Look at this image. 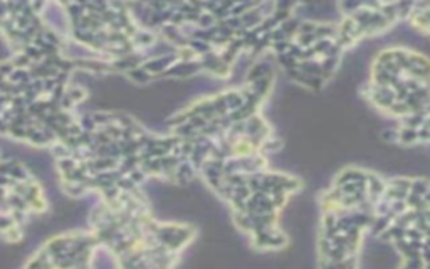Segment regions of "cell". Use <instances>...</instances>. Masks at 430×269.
I'll use <instances>...</instances> for the list:
<instances>
[{"mask_svg": "<svg viewBox=\"0 0 430 269\" xmlns=\"http://www.w3.org/2000/svg\"><path fill=\"white\" fill-rule=\"evenodd\" d=\"M251 241L259 251H279V249L287 246L286 232L281 231L278 225L254 232V234H251Z\"/></svg>", "mask_w": 430, "mask_h": 269, "instance_id": "6da1fadb", "label": "cell"}, {"mask_svg": "<svg viewBox=\"0 0 430 269\" xmlns=\"http://www.w3.org/2000/svg\"><path fill=\"white\" fill-rule=\"evenodd\" d=\"M366 177H368V170H363L358 167H346L334 177L333 187H340V185L345 184H366Z\"/></svg>", "mask_w": 430, "mask_h": 269, "instance_id": "7a4b0ae2", "label": "cell"}, {"mask_svg": "<svg viewBox=\"0 0 430 269\" xmlns=\"http://www.w3.org/2000/svg\"><path fill=\"white\" fill-rule=\"evenodd\" d=\"M397 143L404 146H415L419 145V130L405 128L398 126L397 128Z\"/></svg>", "mask_w": 430, "mask_h": 269, "instance_id": "3957f363", "label": "cell"}, {"mask_svg": "<svg viewBox=\"0 0 430 269\" xmlns=\"http://www.w3.org/2000/svg\"><path fill=\"white\" fill-rule=\"evenodd\" d=\"M282 140L278 136V134L271 133L269 136L266 138V140H262V143H260L259 146V153L260 155H264L267 158V155H272V153H278L282 150Z\"/></svg>", "mask_w": 430, "mask_h": 269, "instance_id": "277c9868", "label": "cell"}, {"mask_svg": "<svg viewBox=\"0 0 430 269\" xmlns=\"http://www.w3.org/2000/svg\"><path fill=\"white\" fill-rule=\"evenodd\" d=\"M430 185L425 177H412V184H410V193L419 197H429Z\"/></svg>", "mask_w": 430, "mask_h": 269, "instance_id": "5b68a950", "label": "cell"}, {"mask_svg": "<svg viewBox=\"0 0 430 269\" xmlns=\"http://www.w3.org/2000/svg\"><path fill=\"white\" fill-rule=\"evenodd\" d=\"M126 78L133 82H138V84H147V82H150L153 79L152 74H148L141 66L135 67V69H129L128 73H126Z\"/></svg>", "mask_w": 430, "mask_h": 269, "instance_id": "8992f818", "label": "cell"}, {"mask_svg": "<svg viewBox=\"0 0 430 269\" xmlns=\"http://www.w3.org/2000/svg\"><path fill=\"white\" fill-rule=\"evenodd\" d=\"M380 138L385 143H397V128H386L381 132Z\"/></svg>", "mask_w": 430, "mask_h": 269, "instance_id": "52a82bcc", "label": "cell"}]
</instances>
